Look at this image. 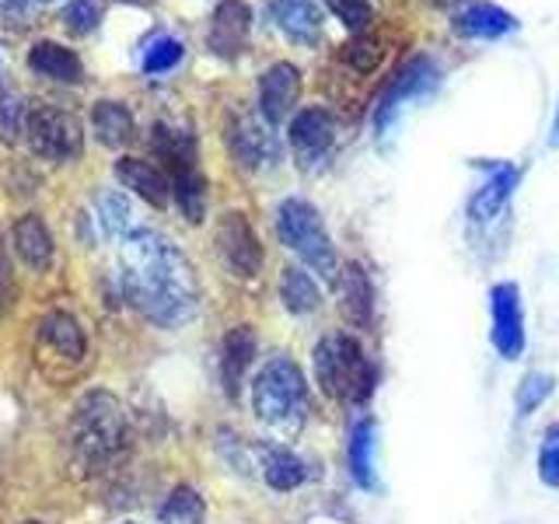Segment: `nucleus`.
Returning a JSON list of instances; mask_svg holds the SVG:
<instances>
[{
  "label": "nucleus",
  "mask_w": 559,
  "mask_h": 524,
  "mask_svg": "<svg viewBox=\"0 0 559 524\" xmlns=\"http://www.w3.org/2000/svg\"><path fill=\"white\" fill-rule=\"evenodd\" d=\"M28 70L43 81H57V84H81L84 81V63L70 46L43 39L28 49Z\"/></svg>",
  "instance_id": "23"
},
{
  "label": "nucleus",
  "mask_w": 559,
  "mask_h": 524,
  "mask_svg": "<svg viewBox=\"0 0 559 524\" xmlns=\"http://www.w3.org/2000/svg\"><path fill=\"white\" fill-rule=\"evenodd\" d=\"M25 524H39V521H25Z\"/></svg>",
  "instance_id": "43"
},
{
  "label": "nucleus",
  "mask_w": 559,
  "mask_h": 524,
  "mask_svg": "<svg viewBox=\"0 0 559 524\" xmlns=\"http://www.w3.org/2000/svg\"><path fill=\"white\" fill-rule=\"evenodd\" d=\"M266 14L273 28L297 46L314 49V43L322 39L325 8L319 0H266Z\"/></svg>",
  "instance_id": "16"
},
{
  "label": "nucleus",
  "mask_w": 559,
  "mask_h": 524,
  "mask_svg": "<svg viewBox=\"0 0 559 524\" xmlns=\"http://www.w3.org/2000/svg\"><path fill=\"white\" fill-rule=\"evenodd\" d=\"M336 140H340V119L325 105H305L287 122V144L301 171L322 168L332 157V151H336Z\"/></svg>",
  "instance_id": "9"
},
{
  "label": "nucleus",
  "mask_w": 559,
  "mask_h": 524,
  "mask_svg": "<svg viewBox=\"0 0 559 524\" xmlns=\"http://www.w3.org/2000/svg\"><path fill=\"white\" fill-rule=\"evenodd\" d=\"M95 221L102 227V235L122 241L133 231V203L119 189H102L95 196Z\"/></svg>",
  "instance_id": "30"
},
{
  "label": "nucleus",
  "mask_w": 559,
  "mask_h": 524,
  "mask_svg": "<svg viewBox=\"0 0 559 524\" xmlns=\"http://www.w3.org/2000/svg\"><path fill=\"white\" fill-rule=\"evenodd\" d=\"M203 497L192 486H175L168 500L162 503V511H157L162 524H203Z\"/></svg>",
  "instance_id": "32"
},
{
  "label": "nucleus",
  "mask_w": 559,
  "mask_h": 524,
  "mask_svg": "<svg viewBox=\"0 0 559 524\" xmlns=\"http://www.w3.org/2000/svg\"><path fill=\"white\" fill-rule=\"evenodd\" d=\"M489 301V343L497 357L514 364L528 349V319H524V294L514 279H497L486 294Z\"/></svg>",
  "instance_id": "8"
},
{
  "label": "nucleus",
  "mask_w": 559,
  "mask_h": 524,
  "mask_svg": "<svg viewBox=\"0 0 559 524\" xmlns=\"http://www.w3.org/2000/svg\"><path fill=\"white\" fill-rule=\"evenodd\" d=\"M521 186V168L514 162H486V175L483 182L468 192L465 200V217L472 227H493L503 214L507 206H511L514 192Z\"/></svg>",
  "instance_id": "12"
},
{
  "label": "nucleus",
  "mask_w": 559,
  "mask_h": 524,
  "mask_svg": "<svg viewBox=\"0 0 559 524\" xmlns=\"http://www.w3.org/2000/svg\"><path fill=\"white\" fill-rule=\"evenodd\" d=\"M102 0H67L63 4V22L70 32L78 35H92L102 25Z\"/></svg>",
  "instance_id": "35"
},
{
  "label": "nucleus",
  "mask_w": 559,
  "mask_h": 524,
  "mask_svg": "<svg viewBox=\"0 0 559 524\" xmlns=\"http://www.w3.org/2000/svg\"><path fill=\"white\" fill-rule=\"evenodd\" d=\"M325 8L340 17V25L349 35H364L374 25V8L371 0H325Z\"/></svg>",
  "instance_id": "34"
},
{
  "label": "nucleus",
  "mask_w": 559,
  "mask_h": 524,
  "mask_svg": "<svg viewBox=\"0 0 559 524\" xmlns=\"http://www.w3.org/2000/svg\"><path fill=\"white\" fill-rule=\"evenodd\" d=\"M214 249H217L221 266L238 279H255L262 273V262H266L255 227L241 210H224L221 214L217 231H214Z\"/></svg>",
  "instance_id": "10"
},
{
  "label": "nucleus",
  "mask_w": 559,
  "mask_h": 524,
  "mask_svg": "<svg viewBox=\"0 0 559 524\" xmlns=\"http://www.w3.org/2000/svg\"><path fill=\"white\" fill-rule=\"evenodd\" d=\"M119 4H144V8H147L151 0H119Z\"/></svg>",
  "instance_id": "41"
},
{
  "label": "nucleus",
  "mask_w": 559,
  "mask_h": 524,
  "mask_svg": "<svg viewBox=\"0 0 559 524\" xmlns=\"http://www.w3.org/2000/svg\"><path fill=\"white\" fill-rule=\"evenodd\" d=\"M127 444V413L109 392H87L70 416V448L87 468L109 465Z\"/></svg>",
  "instance_id": "5"
},
{
  "label": "nucleus",
  "mask_w": 559,
  "mask_h": 524,
  "mask_svg": "<svg viewBox=\"0 0 559 524\" xmlns=\"http://www.w3.org/2000/svg\"><path fill=\"white\" fill-rule=\"evenodd\" d=\"M441 81H444V67L433 52H413V57L402 60L392 70V78L384 81L381 95L371 109V127H374L378 144H384V140L395 133V127L402 122V112H406L413 102L433 98Z\"/></svg>",
  "instance_id": "6"
},
{
  "label": "nucleus",
  "mask_w": 559,
  "mask_h": 524,
  "mask_svg": "<svg viewBox=\"0 0 559 524\" xmlns=\"http://www.w3.org/2000/svg\"><path fill=\"white\" fill-rule=\"evenodd\" d=\"M249 398L255 419L280 437V444L301 433L311 416V384L290 354H276L259 367L249 384Z\"/></svg>",
  "instance_id": "3"
},
{
  "label": "nucleus",
  "mask_w": 559,
  "mask_h": 524,
  "mask_svg": "<svg viewBox=\"0 0 559 524\" xmlns=\"http://www.w3.org/2000/svg\"><path fill=\"white\" fill-rule=\"evenodd\" d=\"M25 112H28V105L17 98L14 92L0 95V133H4V140H14V133H22Z\"/></svg>",
  "instance_id": "36"
},
{
  "label": "nucleus",
  "mask_w": 559,
  "mask_h": 524,
  "mask_svg": "<svg viewBox=\"0 0 559 524\" xmlns=\"http://www.w3.org/2000/svg\"><path fill=\"white\" fill-rule=\"evenodd\" d=\"M151 147L154 157L165 165V171L189 168L200 162V140L192 130L175 127V122H154L151 127Z\"/></svg>",
  "instance_id": "26"
},
{
  "label": "nucleus",
  "mask_w": 559,
  "mask_h": 524,
  "mask_svg": "<svg viewBox=\"0 0 559 524\" xmlns=\"http://www.w3.org/2000/svg\"><path fill=\"white\" fill-rule=\"evenodd\" d=\"M186 60V43L171 32H154L151 39L140 46V70L147 78H165Z\"/></svg>",
  "instance_id": "29"
},
{
  "label": "nucleus",
  "mask_w": 559,
  "mask_h": 524,
  "mask_svg": "<svg viewBox=\"0 0 559 524\" xmlns=\"http://www.w3.org/2000/svg\"><path fill=\"white\" fill-rule=\"evenodd\" d=\"M255 468L273 493H294L311 479V468L287 444H255Z\"/></svg>",
  "instance_id": "18"
},
{
  "label": "nucleus",
  "mask_w": 559,
  "mask_h": 524,
  "mask_svg": "<svg viewBox=\"0 0 559 524\" xmlns=\"http://www.w3.org/2000/svg\"><path fill=\"white\" fill-rule=\"evenodd\" d=\"M311 374L314 389L336 406H367L378 384V367L360 343L357 332L332 329L311 349Z\"/></svg>",
  "instance_id": "2"
},
{
  "label": "nucleus",
  "mask_w": 559,
  "mask_h": 524,
  "mask_svg": "<svg viewBox=\"0 0 559 524\" xmlns=\"http://www.w3.org/2000/svg\"><path fill=\"white\" fill-rule=\"evenodd\" d=\"M39 4H52V0H39Z\"/></svg>",
  "instance_id": "42"
},
{
  "label": "nucleus",
  "mask_w": 559,
  "mask_h": 524,
  "mask_svg": "<svg viewBox=\"0 0 559 524\" xmlns=\"http://www.w3.org/2000/svg\"><path fill=\"white\" fill-rule=\"evenodd\" d=\"M305 92V78L297 63L290 60H276L259 74V87H255V112L270 122L273 130H280L284 122L294 119L297 102H301Z\"/></svg>",
  "instance_id": "13"
},
{
  "label": "nucleus",
  "mask_w": 559,
  "mask_h": 524,
  "mask_svg": "<svg viewBox=\"0 0 559 524\" xmlns=\"http://www.w3.org/2000/svg\"><path fill=\"white\" fill-rule=\"evenodd\" d=\"M336 294H340V311L354 329H371L374 325V284L360 262H343L336 276Z\"/></svg>",
  "instance_id": "20"
},
{
  "label": "nucleus",
  "mask_w": 559,
  "mask_h": 524,
  "mask_svg": "<svg viewBox=\"0 0 559 524\" xmlns=\"http://www.w3.org/2000/svg\"><path fill=\"white\" fill-rule=\"evenodd\" d=\"M542 444L559 448V419H556V424H549L546 430H542Z\"/></svg>",
  "instance_id": "38"
},
{
  "label": "nucleus",
  "mask_w": 559,
  "mask_h": 524,
  "mask_svg": "<svg viewBox=\"0 0 559 524\" xmlns=\"http://www.w3.org/2000/svg\"><path fill=\"white\" fill-rule=\"evenodd\" d=\"M39 343L49 349L52 357H60L67 364H81L87 357V336L81 322L67 311H49L39 322Z\"/></svg>",
  "instance_id": "24"
},
{
  "label": "nucleus",
  "mask_w": 559,
  "mask_h": 524,
  "mask_svg": "<svg viewBox=\"0 0 559 524\" xmlns=\"http://www.w3.org/2000/svg\"><path fill=\"white\" fill-rule=\"evenodd\" d=\"M122 297L162 329H179L200 311V279L186 252L154 227H133L119 241Z\"/></svg>",
  "instance_id": "1"
},
{
  "label": "nucleus",
  "mask_w": 559,
  "mask_h": 524,
  "mask_svg": "<svg viewBox=\"0 0 559 524\" xmlns=\"http://www.w3.org/2000/svg\"><path fill=\"white\" fill-rule=\"evenodd\" d=\"M276 294H280V305H284L294 319H311V314H319L325 305L319 276H314L308 266H301V262H290V266L280 270Z\"/></svg>",
  "instance_id": "22"
},
{
  "label": "nucleus",
  "mask_w": 559,
  "mask_h": 524,
  "mask_svg": "<svg viewBox=\"0 0 559 524\" xmlns=\"http://www.w3.org/2000/svg\"><path fill=\"white\" fill-rule=\"evenodd\" d=\"M116 179L127 186L133 196H140L144 203L165 210L168 200H171V179L168 171L157 165V162H147V157H119L116 162Z\"/></svg>",
  "instance_id": "21"
},
{
  "label": "nucleus",
  "mask_w": 559,
  "mask_h": 524,
  "mask_svg": "<svg viewBox=\"0 0 559 524\" xmlns=\"http://www.w3.org/2000/svg\"><path fill=\"white\" fill-rule=\"evenodd\" d=\"M340 57L357 70V74H374V70L381 67V57H384V46L374 39L371 32L364 35H349V43L343 46Z\"/></svg>",
  "instance_id": "33"
},
{
  "label": "nucleus",
  "mask_w": 559,
  "mask_h": 524,
  "mask_svg": "<svg viewBox=\"0 0 559 524\" xmlns=\"http://www.w3.org/2000/svg\"><path fill=\"white\" fill-rule=\"evenodd\" d=\"M28 147L46 157V162H74L84 147V127L81 122L57 109V105H46V102H35L28 105L25 112V127H22Z\"/></svg>",
  "instance_id": "7"
},
{
  "label": "nucleus",
  "mask_w": 559,
  "mask_h": 524,
  "mask_svg": "<svg viewBox=\"0 0 559 524\" xmlns=\"http://www.w3.org/2000/svg\"><path fill=\"white\" fill-rule=\"evenodd\" d=\"M252 25L255 14L249 0H221L210 14V28H206V49L221 60H238L252 39Z\"/></svg>",
  "instance_id": "14"
},
{
  "label": "nucleus",
  "mask_w": 559,
  "mask_h": 524,
  "mask_svg": "<svg viewBox=\"0 0 559 524\" xmlns=\"http://www.w3.org/2000/svg\"><path fill=\"white\" fill-rule=\"evenodd\" d=\"M224 140H227V151H231L238 168H245V171H266L280 162L276 130L259 112L238 109L227 116Z\"/></svg>",
  "instance_id": "11"
},
{
  "label": "nucleus",
  "mask_w": 559,
  "mask_h": 524,
  "mask_svg": "<svg viewBox=\"0 0 559 524\" xmlns=\"http://www.w3.org/2000/svg\"><path fill=\"white\" fill-rule=\"evenodd\" d=\"M127 524H133V521H127Z\"/></svg>",
  "instance_id": "44"
},
{
  "label": "nucleus",
  "mask_w": 559,
  "mask_h": 524,
  "mask_svg": "<svg viewBox=\"0 0 559 524\" xmlns=\"http://www.w3.org/2000/svg\"><path fill=\"white\" fill-rule=\"evenodd\" d=\"M552 144L559 147V109H556V119H552Z\"/></svg>",
  "instance_id": "40"
},
{
  "label": "nucleus",
  "mask_w": 559,
  "mask_h": 524,
  "mask_svg": "<svg viewBox=\"0 0 559 524\" xmlns=\"http://www.w3.org/2000/svg\"><path fill=\"white\" fill-rule=\"evenodd\" d=\"M11 245H14V255L22 259L28 270L46 273L52 266V235L39 214H25L14 221Z\"/></svg>",
  "instance_id": "25"
},
{
  "label": "nucleus",
  "mask_w": 559,
  "mask_h": 524,
  "mask_svg": "<svg viewBox=\"0 0 559 524\" xmlns=\"http://www.w3.org/2000/svg\"><path fill=\"white\" fill-rule=\"evenodd\" d=\"M556 392V378L549 371H528L514 389V413L518 419H532Z\"/></svg>",
  "instance_id": "31"
},
{
  "label": "nucleus",
  "mask_w": 559,
  "mask_h": 524,
  "mask_svg": "<svg viewBox=\"0 0 559 524\" xmlns=\"http://www.w3.org/2000/svg\"><path fill=\"white\" fill-rule=\"evenodd\" d=\"M92 133L105 147H127L136 136V119L130 105L119 98H98L92 109Z\"/></svg>",
  "instance_id": "27"
},
{
  "label": "nucleus",
  "mask_w": 559,
  "mask_h": 524,
  "mask_svg": "<svg viewBox=\"0 0 559 524\" xmlns=\"http://www.w3.org/2000/svg\"><path fill=\"white\" fill-rule=\"evenodd\" d=\"M259 357V336L252 325H235L227 329V336L221 343V384L227 398H238L245 389V378L252 374Z\"/></svg>",
  "instance_id": "17"
},
{
  "label": "nucleus",
  "mask_w": 559,
  "mask_h": 524,
  "mask_svg": "<svg viewBox=\"0 0 559 524\" xmlns=\"http://www.w3.org/2000/svg\"><path fill=\"white\" fill-rule=\"evenodd\" d=\"M535 472H538V483H542V486L559 489V448L538 444V454H535Z\"/></svg>",
  "instance_id": "37"
},
{
  "label": "nucleus",
  "mask_w": 559,
  "mask_h": 524,
  "mask_svg": "<svg viewBox=\"0 0 559 524\" xmlns=\"http://www.w3.org/2000/svg\"><path fill=\"white\" fill-rule=\"evenodd\" d=\"M433 8H441V11H462V8H468L472 0H430Z\"/></svg>",
  "instance_id": "39"
},
{
  "label": "nucleus",
  "mask_w": 559,
  "mask_h": 524,
  "mask_svg": "<svg viewBox=\"0 0 559 524\" xmlns=\"http://www.w3.org/2000/svg\"><path fill=\"white\" fill-rule=\"evenodd\" d=\"M273 227H276L280 245H284L287 252H294L301 266H308L314 276L325 279V284H336L343 262H340V249L329 235L319 206L305 196L280 200L273 210Z\"/></svg>",
  "instance_id": "4"
},
{
  "label": "nucleus",
  "mask_w": 559,
  "mask_h": 524,
  "mask_svg": "<svg viewBox=\"0 0 559 524\" xmlns=\"http://www.w3.org/2000/svg\"><path fill=\"white\" fill-rule=\"evenodd\" d=\"M168 179H171V200L182 210V217L189 224H203V217H206V179H203L200 165L175 168V171H168Z\"/></svg>",
  "instance_id": "28"
},
{
  "label": "nucleus",
  "mask_w": 559,
  "mask_h": 524,
  "mask_svg": "<svg viewBox=\"0 0 559 524\" xmlns=\"http://www.w3.org/2000/svg\"><path fill=\"white\" fill-rule=\"evenodd\" d=\"M451 28H454V35H462V39L493 43V39H503V35L518 32L521 22L507 8L493 4V0H472L468 8L454 14Z\"/></svg>",
  "instance_id": "19"
},
{
  "label": "nucleus",
  "mask_w": 559,
  "mask_h": 524,
  "mask_svg": "<svg viewBox=\"0 0 559 524\" xmlns=\"http://www.w3.org/2000/svg\"><path fill=\"white\" fill-rule=\"evenodd\" d=\"M346 472L364 493H384L378 468V419L357 416L346 430Z\"/></svg>",
  "instance_id": "15"
}]
</instances>
